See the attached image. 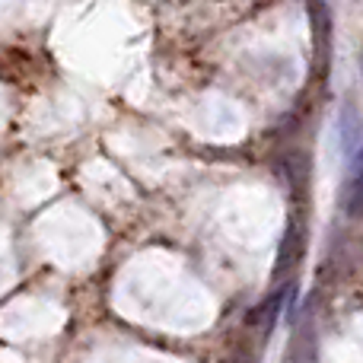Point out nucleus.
<instances>
[{"instance_id":"obj_1","label":"nucleus","mask_w":363,"mask_h":363,"mask_svg":"<svg viewBox=\"0 0 363 363\" xmlns=\"http://www.w3.org/2000/svg\"><path fill=\"white\" fill-rule=\"evenodd\" d=\"M341 211L347 217H363V147L347 160V179L341 191Z\"/></svg>"},{"instance_id":"obj_2","label":"nucleus","mask_w":363,"mask_h":363,"mask_svg":"<svg viewBox=\"0 0 363 363\" xmlns=\"http://www.w3.org/2000/svg\"><path fill=\"white\" fill-rule=\"evenodd\" d=\"M363 147V118L357 115V108H345L341 115V153L345 160H351Z\"/></svg>"},{"instance_id":"obj_3","label":"nucleus","mask_w":363,"mask_h":363,"mask_svg":"<svg viewBox=\"0 0 363 363\" xmlns=\"http://www.w3.org/2000/svg\"><path fill=\"white\" fill-rule=\"evenodd\" d=\"M360 74H363V55H360Z\"/></svg>"}]
</instances>
